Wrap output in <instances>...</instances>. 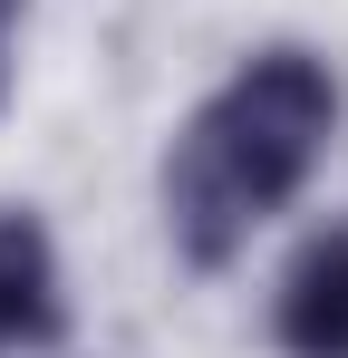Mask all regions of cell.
<instances>
[{
  "label": "cell",
  "instance_id": "6da1fadb",
  "mask_svg": "<svg viewBox=\"0 0 348 358\" xmlns=\"http://www.w3.org/2000/svg\"><path fill=\"white\" fill-rule=\"evenodd\" d=\"M348 126V78L310 39H261L174 117L155 155V223H165L174 271L223 281L271 233L290 203L319 184L329 145Z\"/></svg>",
  "mask_w": 348,
  "mask_h": 358
},
{
  "label": "cell",
  "instance_id": "7a4b0ae2",
  "mask_svg": "<svg viewBox=\"0 0 348 358\" xmlns=\"http://www.w3.org/2000/svg\"><path fill=\"white\" fill-rule=\"evenodd\" d=\"M68 262L39 203H0V358H49L68 349Z\"/></svg>",
  "mask_w": 348,
  "mask_h": 358
},
{
  "label": "cell",
  "instance_id": "3957f363",
  "mask_svg": "<svg viewBox=\"0 0 348 358\" xmlns=\"http://www.w3.org/2000/svg\"><path fill=\"white\" fill-rule=\"evenodd\" d=\"M271 349L281 358H348V223L290 242L271 281Z\"/></svg>",
  "mask_w": 348,
  "mask_h": 358
},
{
  "label": "cell",
  "instance_id": "277c9868",
  "mask_svg": "<svg viewBox=\"0 0 348 358\" xmlns=\"http://www.w3.org/2000/svg\"><path fill=\"white\" fill-rule=\"evenodd\" d=\"M29 20V0H0V107H10V29Z\"/></svg>",
  "mask_w": 348,
  "mask_h": 358
}]
</instances>
